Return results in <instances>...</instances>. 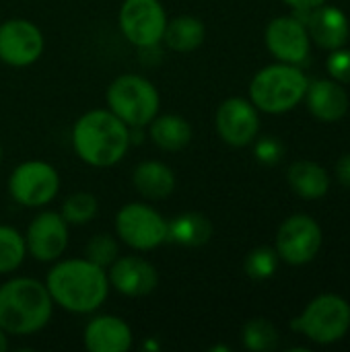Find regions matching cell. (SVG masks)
I'll return each instance as SVG.
<instances>
[{"label": "cell", "mask_w": 350, "mask_h": 352, "mask_svg": "<svg viewBox=\"0 0 350 352\" xmlns=\"http://www.w3.org/2000/svg\"><path fill=\"white\" fill-rule=\"evenodd\" d=\"M212 237V223L202 212H184L177 214L167 223V241L186 245V248H200L208 243Z\"/></svg>", "instance_id": "ffe728a7"}, {"label": "cell", "mask_w": 350, "mask_h": 352, "mask_svg": "<svg viewBox=\"0 0 350 352\" xmlns=\"http://www.w3.org/2000/svg\"><path fill=\"white\" fill-rule=\"evenodd\" d=\"M266 45L278 60L299 64L309 54L307 29L295 16H278L266 29Z\"/></svg>", "instance_id": "5bb4252c"}, {"label": "cell", "mask_w": 350, "mask_h": 352, "mask_svg": "<svg viewBox=\"0 0 350 352\" xmlns=\"http://www.w3.org/2000/svg\"><path fill=\"white\" fill-rule=\"evenodd\" d=\"M151 138L159 148L179 153L192 140V126L182 116H161L151 122Z\"/></svg>", "instance_id": "44dd1931"}, {"label": "cell", "mask_w": 350, "mask_h": 352, "mask_svg": "<svg viewBox=\"0 0 350 352\" xmlns=\"http://www.w3.org/2000/svg\"><path fill=\"white\" fill-rule=\"evenodd\" d=\"M25 237L12 227H0V274L17 270L25 258Z\"/></svg>", "instance_id": "cb8c5ba5"}, {"label": "cell", "mask_w": 350, "mask_h": 352, "mask_svg": "<svg viewBox=\"0 0 350 352\" xmlns=\"http://www.w3.org/2000/svg\"><path fill=\"white\" fill-rule=\"evenodd\" d=\"M258 128H260V120L254 103L241 97H231L221 103L217 111V130L227 144L231 146L250 144L256 138Z\"/></svg>", "instance_id": "4fadbf2b"}, {"label": "cell", "mask_w": 350, "mask_h": 352, "mask_svg": "<svg viewBox=\"0 0 350 352\" xmlns=\"http://www.w3.org/2000/svg\"><path fill=\"white\" fill-rule=\"evenodd\" d=\"M107 280L126 297H144L157 289L159 274L146 260L138 256H124L109 266Z\"/></svg>", "instance_id": "9a60e30c"}, {"label": "cell", "mask_w": 350, "mask_h": 352, "mask_svg": "<svg viewBox=\"0 0 350 352\" xmlns=\"http://www.w3.org/2000/svg\"><path fill=\"white\" fill-rule=\"evenodd\" d=\"M43 52L41 31L27 19H10L0 25V60L8 66H29Z\"/></svg>", "instance_id": "8fae6325"}, {"label": "cell", "mask_w": 350, "mask_h": 352, "mask_svg": "<svg viewBox=\"0 0 350 352\" xmlns=\"http://www.w3.org/2000/svg\"><path fill=\"white\" fill-rule=\"evenodd\" d=\"M350 326L349 303L336 295H322L314 299L301 318L293 322L295 330H301L318 344H330L340 340Z\"/></svg>", "instance_id": "8992f818"}, {"label": "cell", "mask_w": 350, "mask_h": 352, "mask_svg": "<svg viewBox=\"0 0 350 352\" xmlns=\"http://www.w3.org/2000/svg\"><path fill=\"white\" fill-rule=\"evenodd\" d=\"M276 266H278V256L270 248H258L250 252V256L245 258V272L256 280L270 278L276 272Z\"/></svg>", "instance_id": "83f0119b"}, {"label": "cell", "mask_w": 350, "mask_h": 352, "mask_svg": "<svg viewBox=\"0 0 350 352\" xmlns=\"http://www.w3.org/2000/svg\"><path fill=\"white\" fill-rule=\"evenodd\" d=\"M307 91L305 74L291 64H276L260 70L252 85V103L268 113H283L293 109Z\"/></svg>", "instance_id": "277c9868"}, {"label": "cell", "mask_w": 350, "mask_h": 352, "mask_svg": "<svg viewBox=\"0 0 350 352\" xmlns=\"http://www.w3.org/2000/svg\"><path fill=\"white\" fill-rule=\"evenodd\" d=\"M307 27L311 37L320 47L336 50L349 39V21L347 14L334 6H316L309 8Z\"/></svg>", "instance_id": "e0dca14e"}, {"label": "cell", "mask_w": 350, "mask_h": 352, "mask_svg": "<svg viewBox=\"0 0 350 352\" xmlns=\"http://www.w3.org/2000/svg\"><path fill=\"white\" fill-rule=\"evenodd\" d=\"M134 188L149 200H165L175 190L173 171L159 161H144L132 175Z\"/></svg>", "instance_id": "d6986e66"}, {"label": "cell", "mask_w": 350, "mask_h": 352, "mask_svg": "<svg viewBox=\"0 0 350 352\" xmlns=\"http://www.w3.org/2000/svg\"><path fill=\"white\" fill-rule=\"evenodd\" d=\"M58 188H60V177L56 169L43 161L21 163L8 179L10 196L19 204L29 208L45 206L47 202H52L58 194Z\"/></svg>", "instance_id": "9c48e42d"}, {"label": "cell", "mask_w": 350, "mask_h": 352, "mask_svg": "<svg viewBox=\"0 0 350 352\" xmlns=\"http://www.w3.org/2000/svg\"><path fill=\"white\" fill-rule=\"evenodd\" d=\"M307 105L311 113L324 122L340 120L349 109L347 93L332 80H316L307 87Z\"/></svg>", "instance_id": "ac0fdd59"}, {"label": "cell", "mask_w": 350, "mask_h": 352, "mask_svg": "<svg viewBox=\"0 0 350 352\" xmlns=\"http://www.w3.org/2000/svg\"><path fill=\"white\" fill-rule=\"evenodd\" d=\"M132 346L130 326L116 316L93 318L85 328V349L91 352H126Z\"/></svg>", "instance_id": "2e32d148"}, {"label": "cell", "mask_w": 350, "mask_h": 352, "mask_svg": "<svg viewBox=\"0 0 350 352\" xmlns=\"http://www.w3.org/2000/svg\"><path fill=\"white\" fill-rule=\"evenodd\" d=\"M120 27L126 39L138 47H155L163 41L167 14L159 0H124Z\"/></svg>", "instance_id": "ba28073f"}, {"label": "cell", "mask_w": 350, "mask_h": 352, "mask_svg": "<svg viewBox=\"0 0 350 352\" xmlns=\"http://www.w3.org/2000/svg\"><path fill=\"white\" fill-rule=\"evenodd\" d=\"M285 2L295 8H316V6H322L326 0H285Z\"/></svg>", "instance_id": "1f68e13d"}, {"label": "cell", "mask_w": 350, "mask_h": 352, "mask_svg": "<svg viewBox=\"0 0 350 352\" xmlns=\"http://www.w3.org/2000/svg\"><path fill=\"white\" fill-rule=\"evenodd\" d=\"M85 254H87V260L105 268V266H111L116 260H118V241L107 235V233H101V235H95L91 237V241L87 243L85 248Z\"/></svg>", "instance_id": "4316f807"}, {"label": "cell", "mask_w": 350, "mask_h": 352, "mask_svg": "<svg viewBox=\"0 0 350 352\" xmlns=\"http://www.w3.org/2000/svg\"><path fill=\"white\" fill-rule=\"evenodd\" d=\"M76 155L93 167H111L124 159L130 146L128 126L109 109H93L80 116L72 128Z\"/></svg>", "instance_id": "7a4b0ae2"}, {"label": "cell", "mask_w": 350, "mask_h": 352, "mask_svg": "<svg viewBox=\"0 0 350 352\" xmlns=\"http://www.w3.org/2000/svg\"><path fill=\"white\" fill-rule=\"evenodd\" d=\"M4 334H6V332L0 328V352H4L8 349V342H6V336H4Z\"/></svg>", "instance_id": "d6a6232c"}, {"label": "cell", "mask_w": 350, "mask_h": 352, "mask_svg": "<svg viewBox=\"0 0 350 352\" xmlns=\"http://www.w3.org/2000/svg\"><path fill=\"white\" fill-rule=\"evenodd\" d=\"M116 231L126 245L138 252L155 250L167 241V221L155 208L140 202H130L120 208Z\"/></svg>", "instance_id": "52a82bcc"}, {"label": "cell", "mask_w": 350, "mask_h": 352, "mask_svg": "<svg viewBox=\"0 0 350 352\" xmlns=\"http://www.w3.org/2000/svg\"><path fill=\"white\" fill-rule=\"evenodd\" d=\"M54 303L72 311L89 314L103 305L109 280L101 266L85 260H66L56 264L45 280Z\"/></svg>", "instance_id": "6da1fadb"}, {"label": "cell", "mask_w": 350, "mask_h": 352, "mask_svg": "<svg viewBox=\"0 0 350 352\" xmlns=\"http://www.w3.org/2000/svg\"><path fill=\"white\" fill-rule=\"evenodd\" d=\"M328 72L340 82H350V52L338 50L328 58Z\"/></svg>", "instance_id": "f546056e"}, {"label": "cell", "mask_w": 350, "mask_h": 352, "mask_svg": "<svg viewBox=\"0 0 350 352\" xmlns=\"http://www.w3.org/2000/svg\"><path fill=\"white\" fill-rule=\"evenodd\" d=\"M287 177H289L291 188L299 196L309 198V200L322 198L328 192V186H330L328 173L320 165H316L311 161H297V163H293Z\"/></svg>", "instance_id": "603a6c76"}, {"label": "cell", "mask_w": 350, "mask_h": 352, "mask_svg": "<svg viewBox=\"0 0 350 352\" xmlns=\"http://www.w3.org/2000/svg\"><path fill=\"white\" fill-rule=\"evenodd\" d=\"M25 245L39 262L58 260L68 245V223L60 212H41L29 225Z\"/></svg>", "instance_id": "7c38bea8"}, {"label": "cell", "mask_w": 350, "mask_h": 352, "mask_svg": "<svg viewBox=\"0 0 350 352\" xmlns=\"http://www.w3.org/2000/svg\"><path fill=\"white\" fill-rule=\"evenodd\" d=\"M107 105L126 126L142 128L157 118L159 93L151 80L138 74H124L109 85Z\"/></svg>", "instance_id": "5b68a950"}, {"label": "cell", "mask_w": 350, "mask_h": 352, "mask_svg": "<svg viewBox=\"0 0 350 352\" xmlns=\"http://www.w3.org/2000/svg\"><path fill=\"white\" fill-rule=\"evenodd\" d=\"M52 318L47 287L33 278H14L0 287V328L12 336L39 332Z\"/></svg>", "instance_id": "3957f363"}, {"label": "cell", "mask_w": 350, "mask_h": 352, "mask_svg": "<svg viewBox=\"0 0 350 352\" xmlns=\"http://www.w3.org/2000/svg\"><path fill=\"white\" fill-rule=\"evenodd\" d=\"M322 245V231L311 217L297 214L283 223L276 237V254L289 264L311 262Z\"/></svg>", "instance_id": "30bf717a"}, {"label": "cell", "mask_w": 350, "mask_h": 352, "mask_svg": "<svg viewBox=\"0 0 350 352\" xmlns=\"http://www.w3.org/2000/svg\"><path fill=\"white\" fill-rule=\"evenodd\" d=\"M163 41L173 52H194L204 41V23L196 16H177L173 21H167Z\"/></svg>", "instance_id": "7402d4cb"}, {"label": "cell", "mask_w": 350, "mask_h": 352, "mask_svg": "<svg viewBox=\"0 0 350 352\" xmlns=\"http://www.w3.org/2000/svg\"><path fill=\"white\" fill-rule=\"evenodd\" d=\"M276 342H278V332L268 320L256 318V320L245 324V328H243V344H245L248 351L268 352L276 346Z\"/></svg>", "instance_id": "d4e9b609"}, {"label": "cell", "mask_w": 350, "mask_h": 352, "mask_svg": "<svg viewBox=\"0 0 350 352\" xmlns=\"http://www.w3.org/2000/svg\"><path fill=\"white\" fill-rule=\"evenodd\" d=\"M0 161H2V146H0Z\"/></svg>", "instance_id": "836d02e7"}, {"label": "cell", "mask_w": 350, "mask_h": 352, "mask_svg": "<svg viewBox=\"0 0 350 352\" xmlns=\"http://www.w3.org/2000/svg\"><path fill=\"white\" fill-rule=\"evenodd\" d=\"M254 153H256V159H258L260 163H264V165H274V163H278V161L283 159L285 146H283V142H281L278 138H274V136H264V138L258 140Z\"/></svg>", "instance_id": "f1b7e54d"}, {"label": "cell", "mask_w": 350, "mask_h": 352, "mask_svg": "<svg viewBox=\"0 0 350 352\" xmlns=\"http://www.w3.org/2000/svg\"><path fill=\"white\" fill-rule=\"evenodd\" d=\"M97 208H99V204H97V198L93 194L76 192L70 198H66L60 214L68 225H85L97 214Z\"/></svg>", "instance_id": "484cf974"}, {"label": "cell", "mask_w": 350, "mask_h": 352, "mask_svg": "<svg viewBox=\"0 0 350 352\" xmlns=\"http://www.w3.org/2000/svg\"><path fill=\"white\" fill-rule=\"evenodd\" d=\"M336 175H338V179H340L342 186L350 188V155H344V157L338 161V165H336Z\"/></svg>", "instance_id": "4dcf8cb0"}]
</instances>
